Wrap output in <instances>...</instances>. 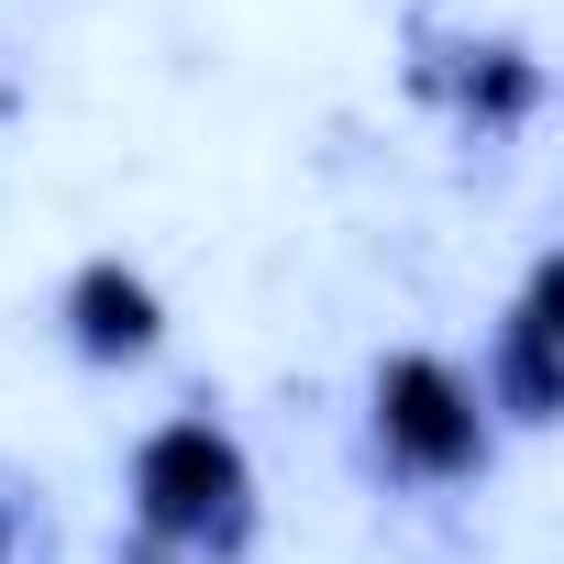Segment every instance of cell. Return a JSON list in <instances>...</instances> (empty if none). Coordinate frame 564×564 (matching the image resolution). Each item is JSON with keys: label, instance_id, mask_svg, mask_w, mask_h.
<instances>
[{"label": "cell", "instance_id": "cell-2", "mask_svg": "<svg viewBox=\"0 0 564 564\" xmlns=\"http://www.w3.org/2000/svg\"><path fill=\"white\" fill-rule=\"evenodd\" d=\"M377 432H388V454L421 465V476H454V465H476V443H487L476 388H465L443 355H399V366H377Z\"/></svg>", "mask_w": 564, "mask_h": 564}, {"label": "cell", "instance_id": "cell-3", "mask_svg": "<svg viewBox=\"0 0 564 564\" xmlns=\"http://www.w3.org/2000/svg\"><path fill=\"white\" fill-rule=\"evenodd\" d=\"M67 311H78V344H89V355H144V344H155V289L122 276V265H89Z\"/></svg>", "mask_w": 564, "mask_h": 564}, {"label": "cell", "instance_id": "cell-4", "mask_svg": "<svg viewBox=\"0 0 564 564\" xmlns=\"http://www.w3.org/2000/svg\"><path fill=\"white\" fill-rule=\"evenodd\" d=\"M509 399L542 421L553 410V265L520 289V311H509Z\"/></svg>", "mask_w": 564, "mask_h": 564}, {"label": "cell", "instance_id": "cell-1", "mask_svg": "<svg viewBox=\"0 0 564 564\" xmlns=\"http://www.w3.org/2000/svg\"><path fill=\"white\" fill-rule=\"evenodd\" d=\"M133 509H144V531H166V542H232V531H243V454H232L210 421H166V432L133 454Z\"/></svg>", "mask_w": 564, "mask_h": 564}]
</instances>
